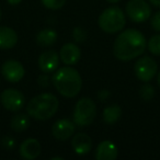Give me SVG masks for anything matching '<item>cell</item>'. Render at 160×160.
<instances>
[{"mask_svg": "<svg viewBox=\"0 0 160 160\" xmlns=\"http://www.w3.org/2000/svg\"><path fill=\"white\" fill-rule=\"evenodd\" d=\"M147 46L144 34L138 30L128 29L115 38L113 44V54L123 62H128L140 56Z\"/></svg>", "mask_w": 160, "mask_h": 160, "instance_id": "1", "label": "cell"}, {"mask_svg": "<svg viewBox=\"0 0 160 160\" xmlns=\"http://www.w3.org/2000/svg\"><path fill=\"white\" fill-rule=\"evenodd\" d=\"M52 82L58 92L65 98H75L82 87L80 73L71 67H62L55 70Z\"/></svg>", "mask_w": 160, "mask_h": 160, "instance_id": "2", "label": "cell"}, {"mask_svg": "<svg viewBox=\"0 0 160 160\" xmlns=\"http://www.w3.org/2000/svg\"><path fill=\"white\" fill-rule=\"evenodd\" d=\"M58 99L53 93H41L32 98L27 105L29 116L38 121L49 120L58 110Z\"/></svg>", "mask_w": 160, "mask_h": 160, "instance_id": "3", "label": "cell"}, {"mask_svg": "<svg viewBox=\"0 0 160 160\" xmlns=\"http://www.w3.org/2000/svg\"><path fill=\"white\" fill-rule=\"evenodd\" d=\"M99 27L103 32L113 34L124 29L126 24L125 14L118 7H111L105 9L99 17Z\"/></svg>", "mask_w": 160, "mask_h": 160, "instance_id": "4", "label": "cell"}, {"mask_svg": "<svg viewBox=\"0 0 160 160\" xmlns=\"http://www.w3.org/2000/svg\"><path fill=\"white\" fill-rule=\"evenodd\" d=\"M97 116V105L89 98L80 99L75 105L72 113L73 123L79 127L89 126Z\"/></svg>", "mask_w": 160, "mask_h": 160, "instance_id": "5", "label": "cell"}, {"mask_svg": "<svg viewBox=\"0 0 160 160\" xmlns=\"http://www.w3.org/2000/svg\"><path fill=\"white\" fill-rule=\"evenodd\" d=\"M128 18L136 23L145 22L150 18L151 9L145 0H129L125 8Z\"/></svg>", "mask_w": 160, "mask_h": 160, "instance_id": "6", "label": "cell"}, {"mask_svg": "<svg viewBox=\"0 0 160 160\" xmlns=\"http://www.w3.org/2000/svg\"><path fill=\"white\" fill-rule=\"evenodd\" d=\"M135 75L140 81L148 82L156 76L158 71V65L150 56H142L136 62L134 66Z\"/></svg>", "mask_w": 160, "mask_h": 160, "instance_id": "7", "label": "cell"}, {"mask_svg": "<svg viewBox=\"0 0 160 160\" xmlns=\"http://www.w3.org/2000/svg\"><path fill=\"white\" fill-rule=\"evenodd\" d=\"M0 102L6 110L11 112H19L25 107V98L23 93L13 88L6 89L1 92Z\"/></svg>", "mask_w": 160, "mask_h": 160, "instance_id": "8", "label": "cell"}, {"mask_svg": "<svg viewBox=\"0 0 160 160\" xmlns=\"http://www.w3.org/2000/svg\"><path fill=\"white\" fill-rule=\"evenodd\" d=\"M1 73L7 81L12 83L19 82L24 77V67L20 62L14 59L6 60L1 66Z\"/></svg>", "mask_w": 160, "mask_h": 160, "instance_id": "9", "label": "cell"}, {"mask_svg": "<svg viewBox=\"0 0 160 160\" xmlns=\"http://www.w3.org/2000/svg\"><path fill=\"white\" fill-rule=\"evenodd\" d=\"M76 129V124L67 118H62L54 123L52 133L54 137L58 140H67L73 135Z\"/></svg>", "mask_w": 160, "mask_h": 160, "instance_id": "10", "label": "cell"}, {"mask_svg": "<svg viewBox=\"0 0 160 160\" xmlns=\"http://www.w3.org/2000/svg\"><path fill=\"white\" fill-rule=\"evenodd\" d=\"M59 65V55L53 49L42 53L38 57V67L45 73H51L57 69Z\"/></svg>", "mask_w": 160, "mask_h": 160, "instance_id": "11", "label": "cell"}, {"mask_svg": "<svg viewBox=\"0 0 160 160\" xmlns=\"http://www.w3.org/2000/svg\"><path fill=\"white\" fill-rule=\"evenodd\" d=\"M80 57H81V51L79 46H77L73 43L65 44L59 52V58L67 66L76 65L80 60Z\"/></svg>", "mask_w": 160, "mask_h": 160, "instance_id": "12", "label": "cell"}, {"mask_svg": "<svg viewBox=\"0 0 160 160\" xmlns=\"http://www.w3.org/2000/svg\"><path fill=\"white\" fill-rule=\"evenodd\" d=\"M20 155L23 159L34 160L40 156L41 153V145L38 139L34 138H28L20 145Z\"/></svg>", "mask_w": 160, "mask_h": 160, "instance_id": "13", "label": "cell"}, {"mask_svg": "<svg viewBox=\"0 0 160 160\" xmlns=\"http://www.w3.org/2000/svg\"><path fill=\"white\" fill-rule=\"evenodd\" d=\"M118 158V147L111 140H103L96 150L97 160H114Z\"/></svg>", "mask_w": 160, "mask_h": 160, "instance_id": "14", "label": "cell"}, {"mask_svg": "<svg viewBox=\"0 0 160 160\" xmlns=\"http://www.w3.org/2000/svg\"><path fill=\"white\" fill-rule=\"evenodd\" d=\"M71 147L77 155H86L91 150V138L85 133H78L71 139Z\"/></svg>", "mask_w": 160, "mask_h": 160, "instance_id": "15", "label": "cell"}, {"mask_svg": "<svg viewBox=\"0 0 160 160\" xmlns=\"http://www.w3.org/2000/svg\"><path fill=\"white\" fill-rule=\"evenodd\" d=\"M18 43V34L13 29L0 27V49H9Z\"/></svg>", "mask_w": 160, "mask_h": 160, "instance_id": "16", "label": "cell"}, {"mask_svg": "<svg viewBox=\"0 0 160 160\" xmlns=\"http://www.w3.org/2000/svg\"><path fill=\"white\" fill-rule=\"evenodd\" d=\"M57 41V33L52 29H44L36 35V43L41 47H49Z\"/></svg>", "mask_w": 160, "mask_h": 160, "instance_id": "17", "label": "cell"}, {"mask_svg": "<svg viewBox=\"0 0 160 160\" xmlns=\"http://www.w3.org/2000/svg\"><path fill=\"white\" fill-rule=\"evenodd\" d=\"M29 126H30V118L24 113L16 114L10 120V127L14 132H23L29 128Z\"/></svg>", "mask_w": 160, "mask_h": 160, "instance_id": "18", "label": "cell"}, {"mask_svg": "<svg viewBox=\"0 0 160 160\" xmlns=\"http://www.w3.org/2000/svg\"><path fill=\"white\" fill-rule=\"evenodd\" d=\"M122 116V109L120 105L112 104L103 110V121L108 124H114Z\"/></svg>", "mask_w": 160, "mask_h": 160, "instance_id": "19", "label": "cell"}, {"mask_svg": "<svg viewBox=\"0 0 160 160\" xmlns=\"http://www.w3.org/2000/svg\"><path fill=\"white\" fill-rule=\"evenodd\" d=\"M139 97L144 101H150L155 97V88L149 83H145L139 89Z\"/></svg>", "mask_w": 160, "mask_h": 160, "instance_id": "20", "label": "cell"}, {"mask_svg": "<svg viewBox=\"0 0 160 160\" xmlns=\"http://www.w3.org/2000/svg\"><path fill=\"white\" fill-rule=\"evenodd\" d=\"M147 47L152 55L160 56V34L151 36L148 44H147Z\"/></svg>", "mask_w": 160, "mask_h": 160, "instance_id": "21", "label": "cell"}, {"mask_svg": "<svg viewBox=\"0 0 160 160\" xmlns=\"http://www.w3.org/2000/svg\"><path fill=\"white\" fill-rule=\"evenodd\" d=\"M44 7L51 10H58L66 3V0H42Z\"/></svg>", "mask_w": 160, "mask_h": 160, "instance_id": "22", "label": "cell"}, {"mask_svg": "<svg viewBox=\"0 0 160 160\" xmlns=\"http://www.w3.org/2000/svg\"><path fill=\"white\" fill-rule=\"evenodd\" d=\"M72 36L73 40L77 43H81L86 40V36H87V33L86 31L82 29V28H75L72 31Z\"/></svg>", "mask_w": 160, "mask_h": 160, "instance_id": "23", "label": "cell"}, {"mask_svg": "<svg viewBox=\"0 0 160 160\" xmlns=\"http://www.w3.org/2000/svg\"><path fill=\"white\" fill-rule=\"evenodd\" d=\"M150 25L155 31L160 32V11H157L150 20Z\"/></svg>", "mask_w": 160, "mask_h": 160, "instance_id": "24", "label": "cell"}, {"mask_svg": "<svg viewBox=\"0 0 160 160\" xmlns=\"http://www.w3.org/2000/svg\"><path fill=\"white\" fill-rule=\"evenodd\" d=\"M49 82H51V78L48 77V75L47 73H43V75H41L40 77L38 78V86H41L42 88H46L49 86Z\"/></svg>", "mask_w": 160, "mask_h": 160, "instance_id": "25", "label": "cell"}, {"mask_svg": "<svg viewBox=\"0 0 160 160\" xmlns=\"http://www.w3.org/2000/svg\"><path fill=\"white\" fill-rule=\"evenodd\" d=\"M2 146L6 149H13L14 146H16V140L11 136H5L2 138Z\"/></svg>", "mask_w": 160, "mask_h": 160, "instance_id": "26", "label": "cell"}, {"mask_svg": "<svg viewBox=\"0 0 160 160\" xmlns=\"http://www.w3.org/2000/svg\"><path fill=\"white\" fill-rule=\"evenodd\" d=\"M111 97V92L109 90H105V89H102L98 92V98L100 99V101H107L108 99Z\"/></svg>", "mask_w": 160, "mask_h": 160, "instance_id": "27", "label": "cell"}, {"mask_svg": "<svg viewBox=\"0 0 160 160\" xmlns=\"http://www.w3.org/2000/svg\"><path fill=\"white\" fill-rule=\"evenodd\" d=\"M148 1H149V2H150L152 6H155V7L160 8V0H148Z\"/></svg>", "mask_w": 160, "mask_h": 160, "instance_id": "28", "label": "cell"}, {"mask_svg": "<svg viewBox=\"0 0 160 160\" xmlns=\"http://www.w3.org/2000/svg\"><path fill=\"white\" fill-rule=\"evenodd\" d=\"M8 3L9 5H12V6H16V5H19L21 2V0H7Z\"/></svg>", "mask_w": 160, "mask_h": 160, "instance_id": "29", "label": "cell"}, {"mask_svg": "<svg viewBox=\"0 0 160 160\" xmlns=\"http://www.w3.org/2000/svg\"><path fill=\"white\" fill-rule=\"evenodd\" d=\"M107 1H108L109 3H116V2H118L120 0H107Z\"/></svg>", "mask_w": 160, "mask_h": 160, "instance_id": "30", "label": "cell"}, {"mask_svg": "<svg viewBox=\"0 0 160 160\" xmlns=\"http://www.w3.org/2000/svg\"><path fill=\"white\" fill-rule=\"evenodd\" d=\"M56 159H59V160H64V158H62V157H53V158H52V160H56Z\"/></svg>", "mask_w": 160, "mask_h": 160, "instance_id": "31", "label": "cell"}, {"mask_svg": "<svg viewBox=\"0 0 160 160\" xmlns=\"http://www.w3.org/2000/svg\"><path fill=\"white\" fill-rule=\"evenodd\" d=\"M157 81H158V85H159V87H160V72L158 73V78H157Z\"/></svg>", "mask_w": 160, "mask_h": 160, "instance_id": "32", "label": "cell"}, {"mask_svg": "<svg viewBox=\"0 0 160 160\" xmlns=\"http://www.w3.org/2000/svg\"><path fill=\"white\" fill-rule=\"evenodd\" d=\"M1 16H2V14H1V10H0V20H1Z\"/></svg>", "mask_w": 160, "mask_h": 160, "instance_id": "33", "label": "cell"}]
</instances>
